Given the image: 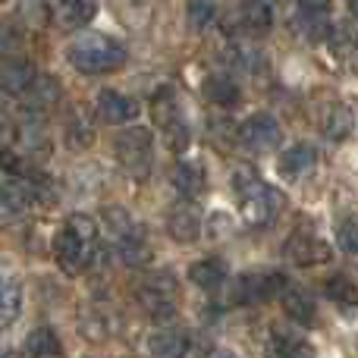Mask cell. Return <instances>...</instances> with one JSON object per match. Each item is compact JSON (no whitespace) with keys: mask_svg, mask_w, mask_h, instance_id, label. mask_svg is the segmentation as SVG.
Instances as JSON below:
<instances>
[{"mask_svg":"<svg viewBox=\"0 0 358 358\" xmlns=\"http://www.w3.org/2000/svg\"><path fill=\"white\" fill-rule=\"evenodd\" d=\"M185 19H189V25L195 31L208 29L210 19H214V3H210V0H189V6H185Z\"/></svg>","mask_w":358,"mask_h":358,"instance_id":"cell-29","label":"cell"},{"mask_svg":"<svg viewBox=\"0 0 358 358\" xmlns=\"http://www.w3.org/2000/svg\"><path fill=\"white\" fill-rule=\"evenodd\" d=\"M352 126H355V117H352V110H349L346 104H334L330 107V113H327V120H324L327 136L336 138V142H343V138L352 132Z\"/></svg>","mask_w":358,"mask_h":358,"instance_id":"cell-25","label":"cell"},{"mask_svg":"<svg viewBox=\"0 0 358 358\" xmlns=\"http://www.w3.org/2000/svg\"><path fill=\"white\" fill-rule=\"evenodd\" d=\"M25 352H29V358H60L63 355L60 336L50 327H35L25 336Z\"/></svg>","mask_w":358,"mask_h":358,"instance_id":"cell-19","label":"cell"},{"mask_svg":"<svg viewBox=\"0 0 358 358\" xmlns=\"http://www.w3.org/2000/svg\"><path fill=\"white\" fill-rule=\"evenodd\" d=\"M204 94H208L210 104H236L239 98V88L229 76H208L204 79Z\"/></svg>","mask_w":358,"mask_h":358,"instance_id":"cell-24","label":"cell"},{"mask_svg":"<svg viewBox=\"0 0 358 358\" xmlns=\"http://www.w3.org/2000/svg\"><path fill=\"white\" fill-rule=\"evenodd\" d=\"M173 280H157V283L151 286H142L138 289V302L145 305V308L151 311V315L157 317V321H170V317L176 315V296H173Z\"/></svg>","mask_w":358,"mask_h":358,"instance_id":"cell-9","label":"cell"},{"mask_svg":"<svg viewBox=\"0 0 358 358\" xmlns=\"http://www.w3.org/2000/svg\"><path fill=\"white\" fill-rule=\"evenodd\" d=\"M280 299H283V311H286V317H289L292 324L311 327V324L317 321V305L305 289H299V286H283Z\"/></svg>","mask_w":358,"mask_h":358,"instance_id":"cell-13","label":"cell"},{"mask_svg":"<svg viewBox=\"0 0 358 358\" xmlns=\"http://www.w3.org/2000/svg\"><path fill=\"white\" fill-rule=\"evenodd\" d=\"M98 117L110 126H126L138 117V104L129 98V94L107 88V92L98 94Z\"/></svg>","mask_w":358,"mask_h":358,"instance_id":"cell-10","label":"cell"},{"mask_svg":"<svg viewBox=\"0 0 358 358\" xmlns=\"http://www.w3.org/2000/svg\"><path fill=\"white\" fill-rule=\"evenodd\" d=\"M66 57L79 73L104 76V73H113V69H120L126 63V48L107 35L88 31V35H79L73 44H69Z\"/></svg>","mask_w":358,"mask_h":358,"instance_id":"cell-1","label":"cell"},{"mask_svg":"<svg viewBox=\"0 0 358 358\" xmlns=\"http://www.w3.org/2000/svg\"><path fill=\"white\" fill-rule=\"evenodd\" d=\"M208 358H236L233 352H227V349H214V352H210Z\"/></svg>","mask_w":358,"mask_h":358,"instance_id":"cell-34","label":"cell"},{"mask_svg":"<svg viewBox=\"0 0 358 358\" xmlns=\"http://www.w3.org/2000/svg\"><path fill=\"white\" fill-rule=\"evenodd\" d=\"M0 3H3V0H0Z\"/></svg>","mask_w":358,"mask_h":358,"instance_id":"cell-37","label":"cell"},{"mask_svg":"<svg viewBox=\"0 0 358 358\" xmlns=\"http://www.w3.org/2000/svg\"><path fill=\"white\" fill-rule=\"evenodd\" d=\"M0 358H3V355H0Z\"/></svg>","mask_w":358,"mask_h":358,"instance_id":"cell-38","label":"cell"},{"mask_svg":"<svg viewBox=\"0 0 358 358\" xmlns=\"http://www.w3.org/2000/svg\"><path fill=\"white\" fill-rule=\"evenodd\" d=\"M324 292L340 305H358V286L349 277H330L324 283Z\"/></svg>","mask_w":358,"mask_h":358,"instance_id":"cell-27","label":"cell"},{"mask_svg":"<svg viewBox=\"0 0 358 358\" xmlns=\"http://www.w3.org/2000/svg\"><path fill=\"white\" fill-rule=\"evenodd\" d=\"M336 239H340L343 252L358 255V217H346V220L336 227Z\"/></svg>","mask_w":358,"mask_h":358,"instance_id":"cell-30","label":"cell"},{"mask_svg":"<svg viewBox=\"0 0 358 358\" xmlns=\"http://www.w3.org/2000/svg\"><path fill=\"white\" fill-rule=\"evenodd\" d=\"M92 138H94L92 123H88L85 117H79V113H73V117H69V123H66L69 148H88V145H92Z\"/></svg>","mask_w":358,"mask_h":358,"instance_id":"cell-28","label":"cell"},{"mask_svg":"<svg viewBox=\"0 0 358 358\" xmlns=\"http://www.w3.org/2000/svg\"><path fill=\"white\" fill-rule=\"evenodd\" d=\"M233 189L239 198V214L248 227H271L277 220V195L267 182H261L252 170H236Z\"/></svg>","mask_w":358,"mask_h":358,"instance_id":"cell-2","label":"cell"},{"mask_svg":"<svg viewBox=\"0 0 358 358\" xmlns=\"http://www.w3.org/2000/svg\"><path fill=\"white\" fill-rule=\"evenodd\" d=\"M239 142L252 151H273L283 142V129L271 113H252L239 129Z\"/></svg>","mask_w":358,"mask_h":358,"instance_id":"cell-5","label":"cell"},{"mask_svg":"<svg viewBox=\"0 0 358 358\" xmlns=\"http://www.w3.org/2000/svg\"><path fill=\"white\" fill-rule=\"evenodd\" d=\"M173 185H176V192H179L182 198L201 195V192H204V170L198 167V164H189V161L176 164V170H173Z\"/></svg>","mask_w":358,"mask_h":358,"instance_id":"cell-22","label":"cell"},{"mask_svg":"<svg viewBox=\"0 0 358 358\" xmlns=\"http://www.w3.org/2000/svg\"><path fill=\"white\" fill-rule=\"evenodd\" d=\"M151 113H155L157 126H164V129H167L170 123H176V120H179L176 101H173V92H170V88H161V92L155 94V101H151Z\"/></svg>","mask_w":358,"mask_h":358,"instance_id":"cell-26","label":"cell"},{"mask_svg":"<svg viewBox=\"0 0 358 358\" xmlns=\"http://www.w3.org/2000/svg\"><path fill=\"white\" fill-rule=\"evenodd\" d=\"M148 349L155 358H185L189 340H185V334H179V330H157V334H151Z\"/></svg>","mask_w":358,"mask_h":358,"instance_id":"cell-17","label":"cell"},{"mask_svg":"<svg viewBox=\"0 0 358 358\" xmlns=\"http://www.w3.org/2000/svg\"><path fill=\"white\" fill-rule=\"evenodd\" d=\"M22 98H25V113L38 117V113L50 110L60 101V82L50 79V76H35V82L29 85V92Z\"/></svg>","mask_w":358,"mask_h":358,"instance_id":"cell-14","label":"cell"},{"mask_svg":"<svg viewBox=\"0 0 358 358\" xmlns=\"http://www.w3.org/2000/svg\"><path fill=\"white\" fill-rule=\"evenodd\" d=\"M283 286L286 280L280 273H248L236 283V292H239V302H264L283 292Z\"/></svg>","mask_w":358,"mask_h":358,"instance_id":"cell-12","label":"cell"},{"mask_svg":"<svg viewBox=\"0 0 358 358\" xmlns=\"http://www.w3.org/2000/svg\"><path fill=\"white\" fill-rule=\"evenodd\" d=\"M94 248V242H88V239H82L79 233H76L69 223H63L60 229H57V236H54V258H57V264L63 267L66 273H76L82 264H85V258H88V252Z\"/></svg>","mask_w":358,"mask_h":358,"instance_id":"cell-6","label":"cell"},{"mask_svg":"<svg viewBox=\"0 0 358 358\" xmlns=\"http://www.w3.org/2000/svg\"><path fill=\"white\" fill-rule=\"evenodd\" d=\"M104 217H107V227L113 229V236H117V239L136 229V223L129 220V214H126L123 208H107V210H104Z\"/></svg>","mask_w":358,"mask_h":358,"instance_id":"cell-31","label":"cell"},{"mask_svg":"<svg viewBox=\"0 0 358 358\" xmlns=\"http://www.w3.org/2000/svg\"><path fill=\"white\" fill-rule=\"evenodd\" d=\"M330 245L321 239V236L315 233H305V229H299V233H292L289 239H286L283 245V258L289 261V264L296 267H315V264H327L330 261Z\"/></svg>","mask_w":358,"mask_h":358,"instance_id":"cell-4","label":"cell"},{"mask_svg":"<svg viewBox=\"0 0 358 358\" xmlns=\"http://www.w3.org/2000/svg\"><path fill=\"white\" fill-rule=\"evenodd\" d=\"M271 340H273V352H277V358H311L308 343H305L299 334H292V327L277 324V327L271 330Z\"/></svg>","mask_w":358,"mask_h":358,"instance_id":"cell-18","label":"cell"},{"mask_svg":"<svg viewBox=\"0 0 358 358\" xmlns=\"http://www.w3.org/2000/svg\"><path fill=\"white\" fill-rule=\"evenodd\" d=\"M35 66L22 57H10V60L0 63V92L10 94V98H22L29 92V85L35 82Z\"/></svg>","mask_w":358,"mask_h":358,"instance_id":"cell-11","label":"cell"},{"mask_svg":"<svg viewBox=\"0 0 358 358\" xmlns=\"http://www.w3.org/2000/svg\"><path fill=\"white\" fill-rule=\"evenodd\" d=\"M352 16L358 19V0H352Z\"/></svg>","mask_w":358,"mask_h":358,"instance_id":"cell-36","label":"cell"},{"mask_svg":"<svg viewBox=\"0 0 358 358\" xmlns=\"http://www.w3.org/2000/svg\"><path fill=\"white\" fill-rule=\"evenodd\" d=\"M22 311V280L13 264L0 261V330L13 327Z\"/></svg>","mask_w":358,"mask_h":358,"instance_id":"cell-7","label":"cell"},{"mask_svg":"<svg viewBox=\"0 0 358 358\" xmlns=\"http://www.w3.org/2000/svg\"><path fill=\"white\" fill-rule=\"evenodd\" d=\"M98 13V0H57L54 3V16L63 29H82L88 25Z\"/></svg>","mask_w":358,"mask_h":358,"instance_id":"cell-16","label":"cell"},{"mask_svg":"<svg viewBox=\"0 0 358 358\" xmlns=\"http://www.w3.org/2000/svg\"><path fill=\"white\" fill-rule=\"evenodd\" d=\"M317 161H321V155H317L315 145H292L289 151H283L280 155V173L289 176V179H299L305 173H311V170L317 167Z\"/></svg>","mask_w":358,"mask_h":358,"instance_id":"cell-15","label":"cell"},{"mask_svg":"<svg viewBox=\"0 0 358 358\" xmlns=\"http://www.w3.org/2000/svg\"><path fill=\"white\" fill-rule=\"evenodd\" d=\"M167 233L173 236L179 245H189L201 236V210L192 204V198H182L179 204H173L167 214Z\"/></svg>","mask_w":358,"mask_h":358,"instance_id":"cell-8","label":"cell"},{"mask_svg":"<svg viewBox=\"0 0 358 358\" xmlns=\"http://www.w3.org/2000/svg\"><path fill=\"white\" fill-rule=\"evenodd\" d=\"M117 252H120V258H123V264H129V267H142L145 261L151 258L148 242H145V233L138 227L132 229V233L120 236V239H117Z\"/></svg>","mask_w":358,"mask_h":358,"instance_id":"cell-20","label":"cell"},{"mask_svg":"<svg viewBox=\"0 0 358 358\" xmlns=\"http://www.w3.org/2000/svg\"><path fill=\"white\" fill-rule=\"evenodd\" d=\"M6 126V110H3V104H0V129Z\"/></svg>","mask_w":358,"mask_h":358,"instance_id":"cell-35","label":"cell"},{"mask_svg":"<svg viewBox=\"0 0 358 358\" xmlns=\"http://www.w3.org/2000/svg\"><path fill=\"white\" fill-rule=\"evenodd\" d=\"M239 19H242V25H245L248 31L264 35V31L271 29V22H273V10L267 6V0H242Z\"/></svg>","mask_w":358,"mask_h":358,"instance_id":"cell-21","label":"cell"},{"mask_svg":"<svg viewBox=\"0 0 358 358\" xmlns=\"http://www.w3.org/2000/svg\"><path fill=\"white\" fill-rule=\"evenodd\" d=\"M19 48V31L10 22H0V54H10Z\"/></svg>","mask_w":358,"mask_h":358,"instance_id":"cell-32","label":"cell"},{"mask_svg":"<svg viewBox=\"0 0 358 358\" xmlns=\"http://www.w3.org/2000/svg\"><path fill=\"white\" fill-rule=\"evenodd\" d=\"M113 151H117V157H120V164H123L126 173H132V176H148L151 173L155 142H151V132L145 129V126H132V129L120 132Z\"/></svg>","mask_w":358,"mask_h":358,"instance_id":"cell-3","label":"cell"},{"mask_svg":"<svg viewBox=\"0 0 358 358\" xmlns=\"http://www.w3.org/2000/svg\"><path fill=\"white\" fill-rule=\"evenodd\" d=\"M223 277H227V271H223V261L217 258H201L189 267V280L201 289H217L223 283Z\"/></svg>","mask_w":358,"mask_h":358,"instance_id":"cell-23","label":"cell"},{"mask_svg":"<svg viewBox=\"0 0 358 358\" xmlns=\"http://www.w3.org/2000/svg\"><path fill=\"white\" fill-rule=\"evenodd\" d=\"M299 6H302L308 16H324V13L330 10V0H299Z\"/></svg>","mask_w":358,"mask_h":358,"instance_id":"cell-33","label":"cell"}]
</instances>
